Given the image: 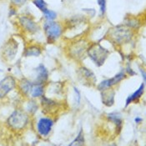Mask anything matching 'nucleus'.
Returning <instances> with one entry per match:
<instances>
[{"mask_svg": "<svg viewBox=\"0 0 146 146\" xmlns=\"http://www.w3.org/2000/svg\"><path fill=\"white\" fill-rule=\"evenodd\" d=\"M110 41L117 45H123L131 41L134 37V29L127 25L115 26L110 29L107 34Z\"/></svg>", "mask_w": 146, "mask_h": 146, "instance_id": "f257e3e1", "label": "nucleus"}, {"mask_svg": "<svg viewBox=\"0 0 146 146\" xmlns=\"http://www.w3.org/2000/svg\"><path fill=\"white\" fill-rule=\"evenodd\" d=\"M29 123V115L22 110H16L7 119V124L13 131L21 132L24 130Z\"/></svg>", "mask_w": 146, "mask_h": 146, "instance_id": "f03ea898", "label": "nucleus"}, {"mask_svg": "<svg viewBox=\"0 0 146 146\" xmlns=\"http://www.w3.org/2000/svg\"><path fill=\"white\" fill-rule=\"evenodd\" d=\"M89 44L85 39H77L73 41L68 47V54L74 60L82 61L87 54Z\"/></svg>", "mask_w": 146, "mask_h": 146, "instance_id": "7ed1b4c3", "label": "nucleus"}, {"mask_svg": "<svg viewBox=\"0 0 146 146\" xmlns=\"http://www.w3.org/2000/svg\"><path fill=\"white\" fill-rule=\"evenodd\" d=\"M43 28L48 43H54L64 33V26L55 20L46 21Z\"/></svg>", "mask_w": 146, "mask_h": 146, "instance_id": "20e7f679", "label": "nucleus"}, {"mask_svg": "<svg viewBox=\"0 0 146 146\" xmlns=\"http://www.w3.org/2000/svg\"><path fill=\"white\" fill-rule=\"evenodd\" d=\"M110 54L109 50L102 47L99 44L90 45L87 49V55H89L92 61L98 66H102Z\"/></svg>", "mask_w": 146, "mask_h": 146, "instance_id": "39448f33", "label": "nucleus"}, {"mask_svg": "<svg viewBox=\"0 0 146 146\" xmlns=\"http://www.w3.org/2000/svg\"><path fill=\"white\" fill-rule=\"evenodd\" d=\"M19 43L11 38L3 44L1 49V57L4 61H11L13 60L18 52Z\"/></svg>", "mask_w": 146, "mask_h": 146, "instance_id": "423d86ee", "label": "nucleus"}, {"mask_svg": "<svg viewBox=\"0 0 146 146\" xmlns=\"http://www.w3.org/2000/svg\"><path fill=\"white\" fill-rule=\"evenodd\" d=\"M19 23L23 29L29 34H36L39 29L40 26L34 20L30 15H21L19 17Z\"/></svg>", "mask_w": 146, "mask_h": 146, "instance_id": "0eeeda50", "label": "nucleus"}, {"mask_svg": "<svg viewBox=\"0 0 146 146\" xmlns=\"http://www.w3.org/2000/svg\"><path fill=\"white\" fill-rule=\"evenodd\" d=\"M60 102L57 101L56 100L49 99L45 96L41 97V107L42 111L44 114H55L60 110Z\"/></svg>", "mask_w": 146, "mask_h": 146, "instance_id": "6e6552de", "label": "nucleus"}, {"mask_svg": "<svg viewBox=\"0 0 146 146\" xmlns=\"http://www.w3.org/2000/svg\"><path fill=\"white\" fill-rule=\"evenodd\" d=\"M54 120L49 117H44L38 119L37 123V131L38 134L41 137L46 138L50 135L53 126H54Z\"/></svg>", "mask_w": 146, "mask_h": 146, "instance_id": "1a4fd4ad", "label": "nucleus"}, {"mask_svg": "<svg viewBox=\"0 0 146 146\" xmlns=\"http://www.w3.org/2000/svg\"><path fill=\"white\" fill-rule=\"evenodd\" d=\"M79 82L86 86H93L96 83V77L90 69L85 68L84 66H81L78 70Z\"/></svg>", "mask_w": 146, "mask_h": 146, "instance_id": "9d476101", "label": "nucleus"}, {"mask_svg": "<svg viewBox=\"0 0 146 146\" xmlns=\"http://www.w3.org/2000/svg\"><path fill=\"white\" fill-rule=\"evenodd\" d=\"M16 80L13 77L8 75L0 81V99H3L11 90L16 87Z\"/></svg>", "mask_w": 146, "mask_h": 146, "instance_id": "9b49d317", "label": "nucleus"}, {"mask_svg": "<svg viewBox=\"0 0 146 146\" xmlns=\"http://www.w3.org/2000/svg\"><path fill=\"white\" fill-rule=\"evenodd\" d=\"M126 77H127L126 74L124 73V71H121V72H119V74H117L113 78L103 80L101 83L98 85V90L101 91V90H106V89H109V88H112L113 86L119 84Z\"/></svg>", "mask_w": 146, "mask_h": 146, "instance_id": "f8f14e48", "label": "nucleus"}, {"mask_svg": "<svg viewBox=\"0 0 146 146\" xmlns=\"http://www.w3.org/2000/svg\"><path fill=\"white\" fill-rule=\"evenodd\" d=\"M114 95H115V92L112 88L101 90V98L103 104L108 107H111L114 104Z\"/></svg>", "mask_w": 146, "mask_h": 146, "instance_id": "ddd939ff", "label": "nucleus"}, {"mask_svg": "<svg viewBox=\"0 0 146 146\" xmlns=\"http://www.w3.org/2000/svg\"><path fill=\"white\" fill-rule=\"evenodd\" d=\"M144 91H145V83H143L139 88L136 90L135 92H134L132 94H130L127 99H126V101H125V105H124V108H127L131 103H135L137 100H139L142 95L144 94Z\"/></svg>", "mask_w": 146, "mask_h": 146, "instance_id": "4468645a", "label": "nucleus"}, {"mask_svg": "<svg viewBox=\"0 0 146 146\" xmlns=\"http://www.w3.org/2000/svg\"><path fill=\"white\" fill-rule=\"evenodd\" d=\"M37 71V78L35 83L38 84H44L48 79V71L45 68L44 64H39L38 67L36 68Z\"/></svg>", "mask_w": 146, "mask_h": 146, "instance_id": "2eb2a0df", "label": "nucleus"}, {"mask_svg": "<svg viewBox=\"0 0 146 146\" xmlns=\"http://www.w3.org/2000/svg\"><path fill=\"white\" fill-rule=\"evenodd\" d=\"M44 84L34 83V84H33L32 89L30 91V94L33 98H41L42 96H44Z\"/></svg>", "mask_w": 146, "mask_h": 146, "instance_id": "dca6fc26", "label": "nucleus"}, {"mask_svg": "<svg viewBox=\"0 0 146 146\" xmlns=\"http://www.w3.org/2000/svg\"><path fill=\"white\" fill-rule=\"evenodd\" d=\"M18 86H19V91L22 93L23 95L28 96L30 94V91H31V89H32L33 84L29 79H23L19 81Z\"/></svg>", "mask_w": 146, "mask_h": 146, "instance_id": "f3484780", "label": "nucleus"}, {"mask_svg": "<svg viewBox=\"0 0 146 146\" xmlns=\"http://www.w3.org/2000/svg\"><path fill=\"white\" fill-rule=\"evenodd\" d=\"M42 53L41 47L38 45H29L27 46L24 49L23 55L26 57L29 56H38Z\"/></svg>", "mask_w": 146, "mask_h": 146, "instance_id": "a211bd4d", "label": "nucleus"}, {"mask_svg": "<svg viewBox=\"0 0 146 146\" xmlns=\"http://www.w3.org/2000/svg\"><path fill=\"white\" fill-rule=\"evenodd\" d=\"M84 145V137L83 130L81 129V130L79 131L78 136L73 140L72 143L69 144V145Z\"/></svg>", "mask_w": 146, "mask_h": 146, "instance_id": "6ab92c4d", "label": "nucleus"}, {"mask_svg": "<svg viewBox=\"0 0 146 146\" xmlns=\"http://www.w3.org/2000/svg\"><path fill=\"white\" fill-rule=\"evenodd\" d=\"M32 2L37 7V9H38L42 13L48 9V4L44 0H32Z\"/></svg>", "mask_w": 146, "mask_h": 146, "instance_id": "aec40b11", "label": "nucleus"}, {"mask_svg": "<svg viewBox=\"0 0 146 146\" xmlns=\"http://www.w3.org/2000/svg\"><path fill=\"white\" fill-rule=\"evenodd\" d=\"M43 13H44V15L46 21H51V20H55V19H56V13L52 11V10H49L48 9L47 10H45Z\"/></svg>", "mask_w": 146, "mask_h": 146, "instance_id": "412c9836", "label": "nucleus"}, {"mask_svg": "<svg viewBox=\"0 0 146 146\" xmlns=\"http://www.w3.org/2000/svg\"><path fill=\"white\" fill-rule=\"evenodd\" d=\"M97 3L100 6V11L101 13L102 16L105 15L106 13V3H107V0H97Z\"/></svg>", "mask_w": 146, "mask_h": 146, "instance_id": "4be33fe9", "label": "nucleus"}, {"mask_svg": "<svg viewBox=\"0 0 146 146\" xmlns=\"http://www.w3.org/2000/svg\"><path fill=\"white\" fill-rule=\"evenodd\" d=\"M26 2H27V0H10L11 6H13L15 8L21 7Z\"/></svg>", "mask_w": 146, "mask_h": 146, "instance_id": "5701e85b", "label": "nucleus"}, {"mask_svg": "<svg viewBox=\"0 0 146 146\" xmlns=\"http://www.w3.org/2000/svg\"><path fill=\"white\" fill-rule=\"evenodd\" d=\"M74 95H75V101L77 103V104L79 105L80 104V99H81V96H80V92L79 90L76 88V87H74Z\"/></svg>", "mask_w": 146, "mask_h": 146, "instance_id": "b1692460", "label": "nucleus"}, {"mask_svg": "<svg viewBox=\"0 0 146 146\" xmlns=\"http://www.w3.org/2000/svg\"><path fill=\"white\" fill-rule=\"evenodd\" d=\"M16 8L13 7V6H11L10 9H9V16H13V15H15L16 14Z\"/></svg>", "mask_w": 146, "mask_h": 146, "instance_id": "393cba45", "label": "nucleus"}, {"mask_svg": "<svg viewBox=\"0 0 146 146\" xmlns=\"http://www.w3.org/2000/svg\"><path fill=\"white\" fill-rule=\"evenodd\" d=\"M135 123H137V124L141 123V122H142V119H141V118H139V117H137V118H135Z\"/></svg>", "mask_w": 146, "mask_h": 146, "instance_id": "a878e982", "label": "nucleus"}, {"mask_svg": "<svg viewBox=\"0 0 146 146\" xmlns=\"http://www.w3.org/2000/svg\"><path fill=\"white\" fill-rule=\"evenodd\" d=\"M142 75H143V78H144V81H145V70H142Z\"/></svg>", "mask_w": 146, "mask_h": 146, "instance_id": "bb28decb", "label": "nucleus"}]
</instances>
